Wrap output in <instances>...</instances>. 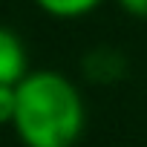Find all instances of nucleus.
I'll return each mask as SVG.
<instances>
[{
	"instance_id": "3",
	"label": "nucleus",
	"mask_w": 147,
	"mask_h": 147,
	"mask_svg": "<svg viewBox=\"0 0 147 147\" xmlns=\"http://www.w3.org/2000/svg\"><path fill=\"white\" fill-rule=\"evenodd\" d=\"M84 69L92 81H115L124 72V61L115 49H95V52L87 55Z\"/></svg>"
},
{
	"instance_id": "1",
	"label": "nucleus",
	"mask_w": 147,
	"mask_h": 147,
	"mask_svg": "<svg viewBox=\"0 0 147 147\" xmlns=\"http://www.w3.org/2000/svg\"><path fill=\"white\" fill-rule=\"evenodd\" d=\"M12 127L23 147H75L87 127L84 98L55 69L26 72L15 87Z\"/></svg>"
},
{
	"instance_id": "4",
	"label": "nucleus",
	"mask_w": 147,
	"mask_h": 147,
	"mask_svg": "<svg viewBox=\"0 0 147 147\" xmlns=\"http://www.w3.org/2000/svg\"><path fill=\"white\" fill-rule=\"evenodd\" d=\"M32 3L49 15V18H58V20H78L90 12H95L104 0H32Z\"/></svg>"
},
{
	"instance_id": "6",
	"label": "nucleus",
	"mask_w": 147,
	"mask_h": 147,
	"mask_svg": "<svg viewBox=\"0 0 147 147\" xmlns=\"http://www.w3.org/2000/svg\"><path fill=\"white\" fill-rule=\"evenodd\" d=\"M118 6L133 18H147V0H118Z\"/></svg>"
},
{
	"instance_id": "2",
	"label": "nucleus",
	"mask_w": 147,
	"mask_h": 147,
	"mask_svg": "<svg viewBox=\"0 0 147 147\" xmlns=\"http://www.w3.org/2000/svg\"><path fill=\"white\" fill-rule=\"evenodd\" d=\"M29 72L26 46L9 26H0V84H18Z\"/></svg>"
},
{
	"instance_id": "5",
	"label": "nucleus",
	"mask_w": 147,
	"mask_h": 147,
	"mask_svg": "<svg viewBox=\"0 0 147 147\" xmlns=\"http://www.w3.org/2000/svg\"><path fill=\"white\" fill-rule=\"evenodd\" d=\"M15 87L18 84H0V127L12 124L15 118Z\"/></svg>"
}]
</instances>
